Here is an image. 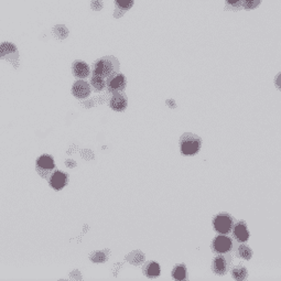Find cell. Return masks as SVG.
Listing matches in <instances>:
<instances>
[{"instance_id":"cell-14","label":"cell","mask_w":281,"mask_h":281,"mask_svg":"<svg viewBox=\"0 0 281 281\" xmlns=\"http://www.w3.org/2000/svg\"><path fill=\"white\" fill-rule=\"evenodd\" d=\"M172 277L179 281L187 280L189 278L187 267H185L184 265H176L173 268V270H172Z\"/></svg>"},{"instance_id":"cell-18","label":"cell","mask_w":281,"mask_h":281,"mask_svg":"<svg viewBox=\"0 0 281 281\" xmlns=\"http://www.w3.org/2000/svg\"><path fill=\"white\" fill-rule=\"evenodd\" d=\"M90 85L93 86L95 90H103L106 88V79L102 78V76H97V75H93L92 79H90Z\"/></svg>"},{"instance_id":"cell-2","label":"cell","mask_w":281,"mask_h":281,"mask_svg":"<svg viewBox=\"0 0 281 281\" xmlns=\"http://www.w3.org/2000/svg\"><path fill=\"white\" fill-rule=\"evenodd\" d=\"M202 147V140L198 136L187 133L180 139V150L184 156H196Z\"/></svg>"},{"instance_id":"cell-13","label":"cell","mask_w":281,"mask_h":281,"mask_svg":"<svg viewBox=\"0 0 281 281\" xmlns=\"http://www.w3.org/2000/svg\"><path fill=\"white\" fill-rule=\"evenodd\" d=\"M142 271L146 277L148 278H156L160 275V266L156 261H149L143 266Z\"/></svg>"},{"instance_id":"cell-10","label":"cell","mask_w":281,"mask_h":281,"mask_svg":"<svg viewBox=\"0 0 281 281\" xmlns=\"http://www.w3.org/2000/svg\"><path fill=\"white\" fill-rule=\"evenodd\" d=\"M127 105H128V98H127L126 94H122L121 92L112 94L110 102V106L112 111L122 112L126 110Z\"/></svg>"},{"instance_id":"cell-23","label":"cell","mask_w":281,"mask_h":281,"mask_svg":"<svg viewBox=\"0 0 281 281\" xmlns=\"http://www.w3.org/2000/svg\"><path fill=\"white\" fill-rule=\"evenodd\" d=\"M226 9L233 11H237L242 9V0H225Z\"/></svg>"},{"instance_id":"cell-20","label":"cell","mask_w":281,"mask_h":281,"mask_svg":"<svg viewBox=\"0 0 281 281\" xmlns=\"http://www.w3.org/2000/svg\"><path fill=\"white\" fill-rule=\"evenodd\" d=\"M53 33L56 34V37L57 39H65L67 37V34H69V31H67L66 27L65 26H62V25H58L56 27H54L53 29Z\"/></svg>"},{"instance_id":"cell-16","label":"cell","mask_w":281,"mask_h":281,"mask_svg":"<svg viewBox=\"0 0 281 281\" xmlns=\"http://www.w3.org/2000/svg\"><path fill=\"white\" fill-rule=\"evenodd\" d=\"M248 275V271L246 269V267L244 265L239 264L238 266L234 267L233 270H232V276L235 280H244L246 279Z\"/></svg>"},{"instance_id":"cell-24","label":"cell","mask_w":281,"mask_h":281,"mask_svg":"<svg viewBox=\"0 0 281 281\" xmlns=\"http://www.w3.org/2000/svg\"><path fill=\"white\" fill-rule=\"evenodd\" d=\"M90 259L94 262H104L108 259L106 252H95L90 255Z\"/></svg>"},{"instance_id":"cell-19","label":"cell","mask_w":281,"mask_h":281,"mask_svg":"<svg viewBox=\"0 0 281 281\" xmlns=\"http://www.w3.org/2000/svg\"><path fill=\"white\" fill-rule=\"evenodd\" d=\"M17 52V48L15 44L9 43V42H3L0 44V58L4 57L6 56H9V54L16 53Z\"/></svg>"},{"instance_id":"cell-8","label":"cell","mask_w":281,"mask_h":281,"mask_svg":"<svg viewBox=\"0 0 281 281\" xmlns=\"http://www.w3.org/2000/svg\"><path fill=\"white\" fill-rule=\"evenodd\" d=\"M233 237L238 243H246L249 238V230L246 223L244 221L235 223L234 227L232 229Z\"/></svg>"},{"instance_id":"cell-26","label":"cell","mask_w":281,"mask_h":281,"mask_svg":"<svg viewBox=\"0 0 281 281\" xmlns=\"http://www.w3.org/2000/svg\"><path fill=\"white\" fill-rule=\"evenodd\" d=\"M66 166H67V167H75V162H74V161L71 162L70 160H67V161H66Z\"/></svg>"},{"instance_id":"cell-3","label":"cell","mask_w":281,"mask_h":281,"mask_svg":"<svg viewBox=\"0 0 281 281\" xmlns=\"http://www.w3.org/2000/svg\"><path fill=\"white\" fill-rule=\"evenodd\" d=\"M235 225V220L232 215L228 213H220L214 219H213V227L219 234L227 235L230 232Z\"/></svg>"},{"instance_id":"cell-12","label":"cell","mask_w":281,"mask_h":281,"mask_svg":"<svg viewBox=\"0 0 281 281\" xmlns=\"http://www.w3.org/2000/svg\"><path fill=\"white\" fill-rule=\"evenodd\" d=\"M90 73L89 66L83 61H76L73 64V74L80 80L86 79Z\"/></svg>"},{"instance_id":"cell-11","label":"cell","mask_w":281,"mask_h":281,"mask_svg":"<svg viewBox=\"0 0 281 281\" xmlns=\"http://www.w3.org/2000/svg\"><path fill=\"white\" fill-rule=\"evenodd\" d=\"M72 93H73L76 98L83 99L89 96L90 94V86L85 81H78L72 87Z\"/></svg>"},{"instance_id":"cell-1","label":"cell","mask_w":281,"mask_h":281,"mask_svg":"<svg viewBox=\"0 0 281 281\" xmlns=\"http://www.w3.org/2000/svg\"><path fill=\"white\" fill-rule=\"evenodd\" d=\"M119 72V61L115 56H108L99 58L94 63L93 75L102 76L104 79H108Z\"/></svg>"},{"instance_id":"cell-4","label":"cell","mask_w":281,"mask_h":281,"mask_svg":"<svg viewBox=\"0 0 281 281\" xmlns=\"http://www.w3.org/2000/svg\"><path fill=\"white\" fill-rule=\"evenodd\" d=\"M233 264L232 253H223V255H216L212 262L213 273L217 276H224L230 270V266Z\"/></svg>"},{"instance_id":"cell-15","label":"cell","mask_w":281,"mask_h":281,"mask_svg":"<svg viewBox=\"0 0 281 281\" xmlns=\"http://www.w3.org/2000/svg\"><path fill=\"white\" fill-rule=\"evenodd\" d=\"M236 256L243 258V259L249 260L253 256V251L248 245L241 243V245H238V247L236 249Z\"/></svg>"},{"instance_id":"cell-25","label":"cell","mask_w":281,"mask_h":281,"mask_svg":"<svg viewBox=\"0 0 281 281\" xmlns=\"http://www.w3.org/2000/svg\"><path fill=\"white\" fill-rule=\"evenodd\" d=\"M90 7H92V9H93V10H95V11L102 10L103 1H102V0H93L92 3H90Z\"/></svg>"},{"instance_id":"cell-17","label":"cell","mask_w":281,"mask_h":281,"mask_svg":"<svg viewBox=\"0 0 281 281\" xmlns=\"http://www.w3.org/2000/svg\"><path fill=\"white\" fill-rule=\"evenodd\" d=\"M135 0H115L116 11H120L121 15H124L126 11L134 6Z\"/></svg>"},{"instance_id":"cell-7","label":"cell","mask_w":281,"mask_h":281,"mask_svg":"<svg viewBox=\"0 0 281 281\" xmlns=\"http://www.w3.org/2000/svg\"><path fill=\"white\" fill-rule=\"evenodd\" d=\"M54 169H56V165L51 156L43 155L37 160V171L42 178H49Z\"/></svg>"},{"instance_id":"cell-5","label":"cell","mask_w":281,"mask_h":281,"mask_svg":"<svg viewBox=\"0 0 281 281\" xmlns=\"http://www.w3.org/2000/svg\"><path fill=\"white\" fill-rule=\"evenodd\" d=\"M233 248H234L233 239L223 234H220L219 236H216L212 243V251L215 255L229 253L233 252Z\"/></svg>"},{"instance_id":"cell-9","label":"cell","mask_w":281,"mask_h":281,"mask_svg":"<svg viewBox=\"0 0 281 281\" xmlns=\"http://www.w3.org/2000/svg\"><path fill=\"white\" fill-rule=\"evenodd\" d=\"M67 181H69L67 174L63 173L61 171L52 172L49 179L50 185H51L54 190H62L67 184Z\"/></svg>"},{"instance_id":"cell-21","label":"cell","mask_w":281,"mask_h":281,"mask_svg":"<svg viewBox=\"0 0 281 281\" xmlns=\"http://www.w3.org/2000/svg\"><path fill=\"white\" fill-rule=\"evenodd\" d=\"M127 260H129L130 264L138 265V264H140V262L144 260V255L141 253H138V252L131 253L130 255H128V257H127Z\"/></svg>"},{"instance_id":"cell-6","label":"cell","mask_w":281,"mask_h":281,"mask_svg":"<svg viewBox=\"0 0 281 281\" xmlns=\"http://www.w3.org/2000/svg\"><path fill=\"white\" fill-rule=\"evenodd\" d=\"M126 86H127L126 76L124 74L119 73V72L110 76L106 81V87L108 89V92L112 94L122 92V90L126 88Z\"/></svg>"},{"instance_id":"cell-22","label":"cell","mask_w":281,"mask_h":281,"mask_svg":"<svg viewBox=\"0 0 281 281\" xmlns=\"http://www.w3.org/2000/svg\"><path fill=\"white\" fill-rule=\"evenodd\" d=\"M261 0H242V8L246 9V10H252L259 7Z\"/></svg>"}]
</instances>
